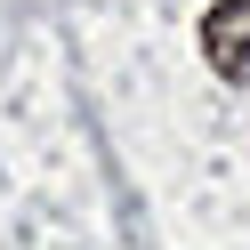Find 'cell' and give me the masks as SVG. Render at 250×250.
<instances>
[{"label": "cell", "mask_w": 250, "mask_h": 250, "mask_svg": "<svg viewBox=\"0 0 250 250\" xmlns=\"http://www.w3.org/2000/svg\"><path fill=\"white\" fill-rule=\"evenodd\" d=\"M202 57L226 81H250V0H218L202 17Z\"/></svg>", "instance_id": "cell-1"}]
</instances>
